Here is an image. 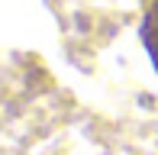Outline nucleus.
<instances>
[{
    "mask_svg": "<svg viewBox=\"0 0 158 155\" xmlns=\"http://www.w3.org/2000/svg\"><path fill=\"white\" fill-rule=\"evenodd\" d=\"M139 36H142L145 52H148V61H152L155 71H158V0H152V3L145 6V16H142Z\"/></svg>",
    "mask_w": 158,
    "mask_h": 155,
    "instance_id": "nucleus-1",
    "label": "nucleus"
}]
</instances>
